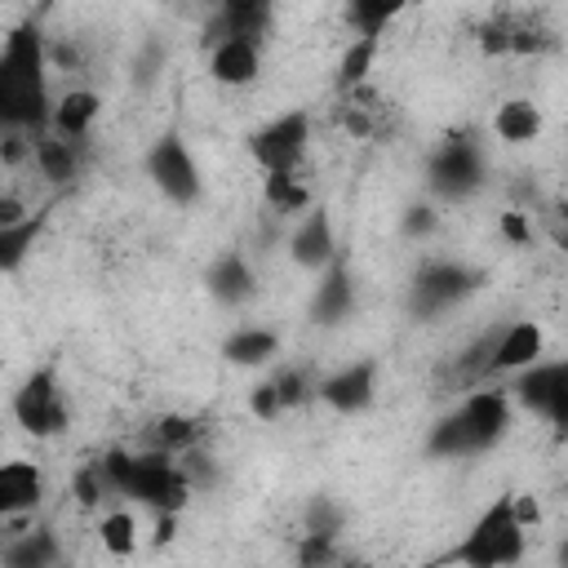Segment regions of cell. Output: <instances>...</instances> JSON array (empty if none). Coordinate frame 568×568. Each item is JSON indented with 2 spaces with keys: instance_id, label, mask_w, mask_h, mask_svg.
Listing matches in <instances>:
<instances>
[{
  "instance_id": "cell-1",
  "label": "cell",
  "mask_w": 568,
  "mask_h": 568,
  "mask_svg": "<svg viewBox=\"0 0 568 568\" xmlns=\"http://www.w3.org/2000/svg\"><path fill=\"white\" fill-rule=\"evenodd\" d=\"M53 98L44 93V44L36 31L18 27L0 53V111L9 129H40L49 124Z\"/></svg>"
},
{
  "instance_id": "cell-2",
  "label": "cell",
  "mask_w": 568,
  "mask_h": 568,
  "mask_svg": "<svg viewBox=\"0 0 568 568\" xmlns=\"http://www.w3.org/2000/svg\"><path fill=\"white\" fill-rule=\"evenodd\" d=\"M510 413H515V395L510 386H475L430 435V453L439 457H470V453H484L493 448L506 426H510Z\"/></svg>"
},
{
  "instance_id": "cell-3",
  "label": "cell",
  "mask_w": 568,
  "mask_h": 568,
  "mask_svg": "<svg viewBox=\"0 0 568 568\" xmlns=\"http://www.w3.org/2000/svg\"><path fill=\"white\" fill-rule=\"evenodd\" d=\"M524 541H528V528L515 519V510H510V493H506V497H497V501L470 524V532L457 541L453 559L475 564V568L519 564V559H524Z\"/></svg>"
},
{
  "instance_id": "cell-4",
  "label": "cell",
  "mask_w": 568,
  "mask_h": 568,
  "mask_svg": "<svg viewBox=\"0 0 568 568\" xmlns=\"http://www.w3.org/2000/svg\"><path fill=\"white\" fill-rule=\"evenodd\" d=\"M191 493H195V484H191V475L182 470L178 453H164V448L133 453L129 488H124L129 501H142L151 515H160V510H173V515H178Z\"/></svg>"
},
{
  "instance_id": "cell-5",
  "label": "cell",
  "mask_w": 568,
  "mask_h": 568,
  "mask_svg": "<svg viewBox=\"0 0 568 568\" xmlns=\"http://www.w3.org/2000/svg\"><path fill=\"white\" fill-rule=\"evenodd\" d=\"M475 44L488 58H541L555 49V31L532 9H493L475 22Z\"/></svg>"
},
{
  "instance_id": "cell-6",
  "label": "cell",
  "mask_w": 568,
  "mask_h": 568,
  "mask_svg": "<svg viewBox=\"0 0 568 568\" xmlns=\"http://www.w3.org/2000/svg\"><path fill=\"white\" fill-rule=\"evenodd\" d=\"M13 417L27 435L36 439H53L71 426V404H67V390L58 386V377L49 368L31 373L18 390H13Z\"/></svg>"
},
{
  "instance_id": "cell-7",
  "label": "cell",
  "mask_w": 568,
  "mask_h": 568,
  "mask_svg": "<svg viewBox=\"0 0 568 568\" xmlns=\"http://www.w3.org/2000/svg\"><path fill=\"white\" fill-rule=\"evenodd\" d=\"M510 395L532 417L568 430V359H537L532 368L510 377Z\"/></svg>"
},
{
  "instance_id": "cell-8",
  "label": "cell",
  "mask_w": 568,
  "mask_h": 568,
  "mask_svg": "<svg viewBox=\"0 0 568 568\" xmlns=\"http://www.w3.org/2000/svg\"><path fill=\"white\" fill-rule=\"evenodd\" d=\"M306 146H311V111H284V115H275L271 124H262L248 138V155L257 160L262 173H271V169H302Z\"/></svg>"
},
{
  "instance_id": "cell-9",
  "label": "cell",
  "mask_w": 568,
  "mask_h": 568,
  "mask_svg": "<svg viewBox=\"0 0 568 568\" xmlns=\"http://www.w3.org/2000/svg\"><path fill=\"white\" fill-rule=\"evenodd\" d=\"M146 178L173 204H191L200 195V164H195L191 146L178 133H164V138L151 142V151H146Z\"/></svg>"
},
{
  "instance_id": "cell-10",
  "label": "cell",
  "mask_w": 568,
  "mask_h": 568,
  "mask_svg": "<svg viewBox=\"0 0 568 568\" xmlns=\"http://www.w3.org/2000/svg\"><path fill=\"white\" fill-rule=\"evenodd\" d=\"M333 120L346 138L355 142H377L395 129V106L364 80L355 89H337V102H333Z\"/></svg>"
},
{
  "instance_id": "cell-11",
  "label": "cell",
  "mask_w": 568,
  "mask_h": 568,
  "mask_svg": "<svg viewBox=\"0 0 568 568\" xmlns=\"http://www.w3.org/2000/svg\"><path fill=\"white\" fill-rule=\"evenodd\" d=\"M484 178V155L475 146V138H448L435 155H430V191L435 195H448V200H462L479 186Z\"/></svg>"
},
{
  "instance_id": "cell-12",
  "label": "cell",
  "mask_w": 568,
  "mask_h": 568,
  "mask_svg": "<svg viewBox=\"0 0 568 568\" xmlns=\"http://www.w3.org/2000/svg\"><path fill=\"white\" fill-rule=\"evenodd\" d=\"M541 355H546V328L537 320H510L493 333L488 377H515V373L532 368Z\"/></svg>"
},
{
  "instance_id": "cell-13",
  "label": "cell",
  "mask_w": 568,
  "mask_h": 568,
  "mask_svg": "<svg viewBox=\"0 0 568 568\" xmlns=\"http://www.w3.org/2000/svg\"><path fill=\"white\" fill-rule=\"evenodd\" d=\"M466 293H470V271L462 262H426L413 284V311L435 315V311L457 306Z\"/></svg>"
},
{
  "instance_id": "cell-14",
  "label": "cell",
  "mask_w": 568,
  "mask_h": 568,
  "mask_svg": "<svg viewBox=\"0 0 568 568\" xmlns=\"http://www.w3.org/2000/svg\"><path fill=\"white\" fill-rule=\"evenodd\" d=\"M377 395V364L373 359H355V364H342L337 373H324L320 377V399L333 408V413H364Z\"/></svg>"
},
{
  "instance_id": "cell-15",
  "label": "cell",
  "mask_w": 568,
  "mask_h": 568,
  "mask_svg": "<svg viewBox=\"0 0 568 568\" xmlns=\"http://www.w3.org/2000/svg\"><path fill=\"white\" fill-rule=\"evenodd\" d=\"M262 71V40H244V36H222L209 44V75L226 89H244L253 84Z\"/></svg>"
},
{
  "instance_id": "cell-16",
  "label": "cell",
  "mask_w": 568,
  "mask_h": 568,
  "mask_svg": "<svg viewBox=\"0 0 568 568\" xmlns=\"http://www.w3.org/2000/svg\"><path fill=\"white\" fill-rule=\"evenodd\" d=\"M288 253L297 266L306 271H324L328 262H337V231H333V217L324 209H306L288 235Z\"/></svg>"
},
{
  "instance_id": "cell-17",
  "label": "cell",
  "mask_w": 568,
  "mask_h": 568,
  "mask_svg": "<svg viewBox=\"0 0 568 568\" xmlns=\"http://www.w3.org/2000/svg\"><path fill=\"white\" fill-rule=\"evenodd\" d=\"M44 501V470L27 457H9L0 466V515H36Z\"/></svg>"
},
{
  "instance_id": "cell-18",
  "label": "cell",
  "mask_w": 568,
  "mask_h": 568,
  "mask_svg": "<svg viewBox=\"0 0 568 568\" xmlns=\"http://www.w3.org/2000/svg\"><path fill=\"white\" fill-rule=\"evenodd\" d=\"M98 115H102V98H98L93 89L75 84V89H62V93L53 98V106H49V129H53V133H62V138L89 142V133H93Z\"/></svg>"
},
{
  "instance_id": "cell-19",
  "label": "cell",
  "mask_w": 568,
  "mask_h": 568,
  "mask_svg": "<svg viewBox=\"0 0 568 568\" xmlns=\"http://www.w3.org/2000/svg\"><path fill=\"white\" fill-rule=\"evenodd\" d=\"M275 18V0H217V18L209 27V44L222 36H244V40H262L271 31Z\"/></svg>"
},
{
  "instance_id": "cell-20",
  "label": "cell",
  "mask_w": 568,
  "mask_h": 568,
  "mask_svg": "<svg viewBox=\"0 0 568 568\" xmlns=\"http://www.w3.org/2000/svg\"><path fill=\"white\" fill-rule=\"evenodd\" d=\"M311 311L320 324H342L351 311H355V284H351V271L346 262H328L315 280V297H311Z\"/></svg>"
},
{
  "instance_id": "cell-21",
  "label": "cell",
  "mask_w": 568,
  "mask_h": 568,
  "mask_svg": "<svg viewBox=\"0 0 568 568\" xmlns=\"http://www.w3.org/2000/svg\"><path fill=\"white\" fill-rule=\"evenodd\" d=\"M262 200H266V209L280 213V217H302L306 209H315V204H311L315 191H311V178H306L302 169H271V173L262 178Z\"/></svg>"
},
{
  "instance_id": "cell-22",
  "label": "cell",
  "mask_w": 568,
  "mask_h": 568,
  "mask_svg": "<svg viewBox=\"0 0 568 568\" xmlns=\"http://www.w3.org/2000/svg\"><path fill=\"white\" fill-rule=\"evenodd\" d=\"M541 129H546V115H541V106L532 98H506L493 111V133L506 146H528V142L541 138Z\"/></svg>"
},
{
  "instance_id": "cell-23",
  "label": "cell",
  "mask_w": 568,
  "mask_h": 568,
  "mask_svg": "<svg viewBox=\"0 0 568 568\" xmlns=\"http://www.w3.org/2000/svg\"><path fill=\"white\" fill-rule=\"evenodd\" d=\"M80 146L75 138H62V133H36V146H31V164L44 182H71L75 169H80Z\"/></svg>"
},
{
  "instance_id": "cell-24",
  "label": "cell",
  "mask_w": 568,
  "mask_h": 568,
  "mask_svg": "<svg viewBox=\"0 0 568 568\" xmlns=\"http://www.w3.org/2000/svg\"><path fill=\"white\" fill-rule=\"evenodd\" d=\"M222 355L231 364H240V368H262V364H271L280 355V333L262 328V324H244L222 342Z\"/></svg>"
},
{
  "instance_id": "cell-25",
  "label": "cell",
  "mask_w": 568,
  "mask_h": 568,
  "mask_svg": "<svg viewBox=\"0 0 568 568\" xmlns=\"http://www.w3.org/2000/svg\"><path fill=\"white\" fill-rule=\"evenodd\" d=\"M209 288H213V297L226 302V306L248 302V297H253V266H248V257H244V253H222V257L213 262V271H209Z\"/></svg>"
},
{
  "instance_id": "cell-26",
  "label": "cell",
  "mask_w": 568,
  "mask_h": 568,
  "mask_svg": "<svg viewBox=\"0 0 568 568\" xmlns=\"http://www.w3.org/2000/svg\"><path fill=\"white\" fill-rule=\"evenodd\" d=\"M404 9H413V0H346V27L351 36H382Z\"/></svg>"
},
{
  "instance_id": "cell-27",
  "label": "cell",
  "mask_w": 568,
  "mask_h": 568,
  "mask_svg": "<svg viewBox=\"0 0 568 568\" xmlns=\"http://www.w3.org/2000/svg\"><path fill=\"white\" fill-rule=\"evenodd\" d=\"M200 444H204V426L191 413H164L151 430V448H164V453H191Z\"/></svg>"
},
{
  "instance_id": "cell-28",
  "label": "cell",
  "mask_w": 568,
  "mask_h": 568,
  "mask_svg": "<svg viewBox=\"0 0 568 568\" xmlns=\"http://www.w3.org/2000/svg\"><path fill=\"white\" fill-rule=\"evenodd\" d=\"M98 541L106 546V555H133L138 550V541H142V524H138V515L129 510V506H111L102 519H98Z\"/></svg>"
},
{
  "instance_id": "cell-29",
  "label": "cell",
  "mask_w": 568,
  "mask_h": 568,
  "mask_svg": "<svg viewBox=\"0 0 568 568\" xmlns=\"http://www.w3.org/2000/svg\"><path fill=\"white\" fill-rule=\"evenodd\" d=\"M377 49H382V36H355L351 49H346V58H342V67H337V89L364 84V80H368V67H373V58H377Z\"/></svg>"
},
{
  "instance_id": "cell-30",
  "label": "cell",
  "mask_w": 568,
  "mask_h": 568,
  "mask_svg": "<svg viewBox=\"0 0 568 568\" xmlns=\"http://www.w3.org/2000/svg\"><path fill=\"white\" fill-rule=\"evenodd\" d=\"M271 382H275V390H280L284 413H288V408H302L306 399H320V377H315L311 368H302V364H293V368L275 373Z\"/></svg>"
},
{
  "instance_id": "cell-31",
  "label": "cell",
  "mask_w": 568,
  "mask_h": 568,
  "mask_svg": "<svg viewBox=\"0 0 568 568\" xmlns=\"http://www.w3.org/2000/svg\"><path fill=\"white\" fill-rule=\"evenodd\" d=\"M497 231L510 240V244H532V222L524 213H501L497 217Z\"/></svg>"
},
{
  "instance_id": "cell-32",
  "label": "cell",
  "mask_w": 568,
  "mask_h": 568,
  "mask_svg": "<svg viewBox=\"0 0 568 568\" xmlns=\"http://www.w3.org/2000/svg\"><path fill=\"white\" fill-rule=\"evenodd\" d=\"M510 510H515V519H519L528 532L541 524V501H537L532 493H510Z\"/></svg>"
},
{
  "instance_id": "cell-33",
  "label": "cell",
  "mask_w": 568,
  "mask_h": 568,
  "mask_svg": "<svg viewBox=\"0 0 568 568\" xmlns=\"http://www.w3.org/2000/svg\"><path fill=\"white\" fill-rule=\"evenodd\" d=\"M404 231H408V235H417V240H422V235H430V231H435V209H422V204H417V209H408Z\"/></svg>"
},
{
  "instance_id": "cell-34",
  "label": "cell",
  "mask_w": 568,
  "mask_h": 568,
  "mask_svg": "<svg viewBox=\"0 0 568 568\" xmlns=\"http://www.w3.org/2000/svg\"><path fill=\"white\" fill-rule=\"evenodd\" d=\"M564 253H568V240H564Z\"/></svg>"
},
{
  "instance_id": "cell-35",
  "label": "cell",
  "mask_w": 568,
  "mask_h": 568,
  "mask_svg": "<svg viewBox=\"0 0 568 568\" xmlns=\"http://www.w3.org/2000/svg\"><path fill=\"white\" fill-rule=\"evenodd\" d=\"M413 4H426V0H413Z\"/></svg>"
},
{
  "instance_id": "cell-36",
  "label": "cell",
  "mask_w": 568,
  "mask_h": 568,
  "mask_svg": "<svg viewBox=\"0 0 568 568\" xmlns=\"http://www.w3.org/2000/svg\"><path fill=\"white\" fill-rule=\"evenodd\" d=\"M213 4H217V0H213Z\"/></svg>"
}]
</instances>
